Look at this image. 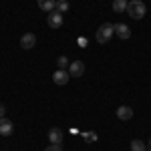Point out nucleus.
I'll return each instance as SVG.
<instances>
[{
    "mask_svg": "<svg viewBox=\"0 0 151 151\" xmlns=\"http://www.w3.org/2000/svg\"><path fill=\"white\" fill-rule=\"evenodd\" d=\"M125 12H127L133 20H141V18L145 16L147 8H145V4H143L141 0H131V2H127V10Z\"/></svg>",
    "mask_w": 151,
    "mask_h": 151,
    "instance_id": "obj_2",
    "label": "nucleus"
},
{
    "mask_svg": "<svg viewBox=\"0 0 151 151\" xmlns=\"http://www.w3.org/2000/svg\"><path fill=\"white\" fill-rule=\"evenodd\" d=\"M47 24L50 26V28H60V26H63V14H60V12H57V10L48 12Z\"/></svg>",
    "mask_w": 151,
    "mask_h": 151,
    "instance_id": "obj_3",
    "label": "nucleus"
},
{
    "mask_svg": "<svg viewBox=\"0 0 151 151\" xmlns=\"http://www.w3.org/2000/svg\"><path fill=\"white\" fill-rule=\"evenodd\" d=\"M83 139L87 141V143H95V141H97V133H95V131H85V133H83Z\"/></svg>",
    "mask_w": 151,
    "mask_h": 151,
    "instance_id": "obj_16",
    "label": "nucleus"
},
{
    "mask_svg": "<svg viewBox=\"0 0 151 151\" xmlns=\"http://www.w3.org/2000/svg\"><path fill=\"white\" fill-rule=\"evenodd\" d=\"M69 65H70V60L65 55H60V57L57 58V67L58 69H65V70H69Z\"/></svg>",
    "mask_w": 151,
    "mask_h": 151,
    "instance_id": "obj_14",
    "label": "nucleus"
},
{
    "mask_svg": "<svg viewBox=\"0 0 151 151\" xmlns=\"http://www.w3.org/2000/svg\"><path fill=\"white\" fill-rule=\"evenodd\" d=\"M35 45H36V35H32V32L22 35V38H20V47H22L24 50H30Z\"/></svg>",
    "mask_w": 151,
    "mask_h": 151,
    "instance_id": "obj_6",
    "label": "nucleus"
},
{
    "mask_svg": "<svg viewBox=\"0 0 151 151\" xmlns=\"http://www.w3.org/2000/svg\"><path fill=\"white\" fill-rule=\"evenodd\" d=\"M12 129H14L12 121H10V119H6V117H2V119H0V135H4V137L10 135Z\"/></svg>",
    "mask_w": 151,
    "mask_h": 151,
    "instance_id": "obj_8",
    "label": "nucleus"
},
{
    "mask_svg": "<svg viewBox=\"0 0 151 151\" xmlns=\"http://www.w3.org/2000/svg\"><path fill=\"white\" fill-rule=\"evenodd\" d=\"M69 8H70V4L67 2V0H57V4H55V10L60 12V14H63V12H67Z\"/></svg>",
    "mask_w": 151,
    "mask_h": 151,
    "instance_id": "obj_13",
    "label": "nucleus"
},
{
    "mask_svg": "<svg viewBox=\"0 0 151 151\" xmlns=\"http://www.w3.org/2000/svg\"><path fill=\"white\" fill-rule=\"evenodd\" d=\"M127 10V0H113V12H125Z\"/></svg>",
    "mask_w": 151,
    "mask_h": 151,
    "instance_id": "obj_12",
    "label": "nucleus"
},
{
    "mask_svg": "<svg viewBox=\"0 0 151 151\" xmlns=\"http://www.w3.org/2000/svg\"><path fill=\"white\" fill-rule=\"evenodd\" d=\"M85 73V63L83 60H73L69 65V75L70 77H83Z\"/></svg>",
    "mask_w": 151,
    "mask_h": 151,
    "instance_id": "obj_5",
    "label": "nucleus"
},
{
    "mask_svg": "<svg viewBox=\"0 0 151 151\" xmlns=\"http://www.w3.org/2000/svg\"><path fill=\"white\" fill-rule=\"evenodd\" d=\"M131 151H147V149H145V143L141 139H133L131 141Z\"/></svg>",
    "mask_w": 151,
    "mask_h": 151,
    "instance_id": "obj_15",
    "label": "nucleus"
},
{
    "mask_svg": "<svg viewBox=\"0 0 151 151\" xmlns=\"http://www.w3.org/2000/svg\"><path fill=\"white\" fill-rule=\"evenodd\" d=\"M4 115H6V107H4V105L0 103V119H2Z\"/></svg>",
    "mask_w": 151,
    "mask_h": 151,
    "instance_id": "obj_18",
    "label": "nucleus"
},
{
    "mask_svg": "<svg viewBox=\"0 0 151 151\" xmlns=\"http://www.w3.org/2000/svg\"><path fill=\"white\" fill-rule=\"evenodd\" d=\"M115 35L119 38H123V40H127V38H131V28H129L127 24L119 22V24H115Z\"/></svg>",
    "mask_w": 151,
    "mask_h": 151,
    "instance_id": "obj_7",
    "label": "nucleus"
},
{
    "mask_svg": "<svg viewBox=\"0 0 151 151\" xmlns=\"http://www.w3.org/2000/svg\"><path fill=\"white\" fill-rule=\"evenodd\" d=\"M149 143H151V139H149Z\"/></svg>",
    "mask_w": 151,
    "mask_h": 151,
    "instance_id": "obj_19",
    "label": "nucleus"
},
{
    "mask_svg": "<svg viewBox=\"0 0 151 151\" xmlns=\"http://www.w3.org/2000/svg\"><path fill=\"white\" fill-rule=\"evenodd\" d=\"M45 151H63V149H60V145H55V143H50V145H48Z\"/></svg>",
    "mask_w": 151,
    "mask_h": 151,
    "instance_id": "obj_17",
    "label": "nucleus"
},
{
    "mask_svg": "<svg viewBox=\"0 0 151 151\" xmlns=\"http://www.w3.org/2000/svg\"><path fill=\"white\" fill-rule=\"evenodd\" d=\"M55 4H57V0H38V8L45 12H52L55 10Z\"/></svg>",
    "mask_w": 151,
    "mask_h": 151,
    "instance_id": "obj_11",
    "label": "nucleus"
},
{
    "mask_svg": "<svg viewBox=\"0 0 151 151\" xmlns=\"http://www.w3.org/2000/svg\"><path fill=\"white\" fill-rule=\"evenodd\" d=\"M117 117H119L121 121H129V119L133 117V109L127 107V105H121V107L117 109Z\"/></svg>",
    "mask_w": 151,
    "mask_h": 151,
    "instance_id": "obj_9",
    "label": "nucleus"
},
{
    "mask_svg": "<svg viewBox=\"0 0 151 151\" xmlns=\"http://www.w3.org/2000/svg\"><path fill=\"white\" fill-rule=\"evenodd\" d=\"M48 141L55 143V145H60V141H63V131L58 127H52L48 131Z\"/></svg>",
    "mask_w": 151,
    "mask_h": 151,
    "instance_id": "obj_10",
    "label": "nucleus"
},
{
    "mask_svg": "<svg viewBox=\"0 0 151 151\" xmlns=\"http://www.w3.org/2000/svg\"><path fill=\"white\" fill-rule=\"evenodd\" d=\"M147 151H151V149H147Z\"/></svg>",
    "mask_w": 151,
    "mask_h": 151,
    "instance_id": "obj_20",
    "label": "nucleus"
},
{
    "mask_svg": "<svg viewBox=\"0 0 151 151\" xmlns=\"http://www.w3.org/2000/svg\"><path fill=\"white\" fill-rule=\"evenodd\" d=\"M115 35V24L111 22H103L99 28H97V35H95V38H97V42L99 45H107L109 40H111V36Z\"/></svg>",
    "mask_w": 151,
    "mask_h": 151,
    "instance_id": "obj_1",
    "label": "nucleus"
},
{
    "mask_svg": "<svg viewBox=\"0 0 151 151\" xmlns=\"http://www.w3.org/2000/svg\"><path fill=\"white\" fill-rule=\"evenodd\" d=\"M70 79V75H69V70H65V69H57L55 70V75H52V81H55V85H67Z\"/></svg>",
    "mask_w": 151,
    "mask_h": 151,
    "instance_id": "obj_4",
    "label": "nucleus"
}]
</instances>
